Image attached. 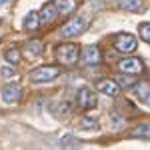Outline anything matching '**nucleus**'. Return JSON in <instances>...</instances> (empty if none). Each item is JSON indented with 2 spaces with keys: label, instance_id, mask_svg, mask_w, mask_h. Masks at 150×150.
<instances>
[{
  "label": "nucleus",
  "instance_id": "nucleus-1",
  "mask_svg": "<svg viewBox=\"0 0 150 150\" xmlns=\"http://www.w3.org/2000/svg\"><path fill=\"white\" fill-rule=\"evenodd\" d=\"M60 76V68L58 66H38V68L30 70L28 72V78L36 84H42V82H52L54 78Z\"/></svg>",
  "mask_w": 150,
  "mask_h": 150
},
{
  "label": "nucleus",
  "instance_id": "nucleus-2",
  "mask_svg": "<svg viewBox=\"0 0 150 150\" xmlns=\"http://www.w3.org/2000/svg\"><path fill=\"white\" fill-rule=\"evenodd\" d=\"M84 30H86V22H84V18L74 16V18H70V20H66V22L62 24L60 34H62V38H74V36L82 34Z\"/></svg>",
  "mask_w": 150,
  "mask_h": 150
},
{
  "label": "nucleus",
  "instance_id": "nucleus-3",
  "mask_svg": "<svg viewBox=\"0 0 150 150\" xmlns=\"http://www.w3.org/2000/svg\"><path fill=\"white\" fill-rule=\"evenodd\" d=\"M78 56H80V50H78L76 44H60V46L56 48V58L62 64H66V66L76 64Z\"/></svg>",
  "mask_w": 150,
  "mask_h": 150
},
{
  "label": "nucleus",
  "instance_id": "nucleus-4",
  "mask_svg": "<svg viewBox=\"0 0 150 150\" xmlns=\"http://www.w3.org/2000/svg\"><path fill=\"white\" fill-rule=\"evenodd\" d=\"M138 46V40H136V36L128 34V32H120V34L114 38V48L118 52H124V54H130V52H134Z\"/></svg>",
  "mask_w": 150,
  "mask_h": 150
},
{
  "label": "nucleus",
  "instance_id": "nucleus-5",
  "mask_svg": "<svg viewBox=\"0 0 150 150\" xmlns=\"http://www.w3.org/2000/svg\"><path fill=\"white\" fill-rule=\"evenodd\" d=\"M100 60H102V54H100V48L96 44H88V46L82 48L80 62L84 66H96V64H100Z\"/></svg>",
  "mask_w": 150,
  "mask_h": 150
},
{
  "label": "nucleus",
  "instance_id": "nucleus-6",
  "mask_svg": "<svg viewBox=\"0 0 150 150\" xmlns=\"http://www.w3.org/2000/svg\"><path fill=\"white\" fill-rule=\"evenodd\" d=\"M118 68L122 74H140L144 70V64L138 56H126L118 62Z\"/></svg>",
  "mask_w": 150,
  "mask_h": 150
},
{
  "label": "nucleus",
  "instance_id": "nucleus-7",
  "mask_svg": "<svg viewBox=\"0 0 150 150\" xmlns=\"http://www.w3.org/2000/svg\"><path fill=\"white\" fill-rule=\"evenodd\" d=\"M76 104L84 108V110H90L96 106V92L90 90V88H80L78 90V96H76Z\"/></svg>",
  "mask_w": 150,
  "mask_h": 150
},
{
  "label": "nucleus",
  "instance_id": "nucleus-8",
  "mask_svg": "<svg viewBox=\"0 0 150 150\" xmlns=\"http://www.w3.org/2000/svg\"><path fill=\"white\" fill-rule=\"evenodd\" d=\"M20 94H22V90H20L18 84H6V86L2 88L0 96H2V100L6 104H16L20 100Z\"/></svg>",
  "mask_w": 150,
  "mask_h": 150
},
{
  "label": "nucleus",
  "instance_id": "nucleus-9",
  "mask_svg": "<svg viewBox=\"0 0 150 150\" xmlns=\"http://www.w3.org/2000/svg\"><path fill=\"white\" fill-rule=\"evenodd\" d=\"M98 92H102L104 96H110V98H116L118 96V92H120V86H118V82L116 80H100L98 82Z\"/></svg>",
  "mask_w": 150,
  "mask_h": 150
},
{
  "label": "nucleus",
  "instance_id": "nucleus-10",
  "mask_svg": "<svg viewBox=\"0 0 150 150\" xmlns=\"http://www.w3.org/2000/svg\"><path fill=\"white\" fill-rule=\"evenodd\" d=\"M38 14H40V24H50L54 18H56L58 10H56V6H54V2H46Z\"/></svg>",
  "mask_w": 150,
  "mask_h": 150
},
{
  "label": "nucleus",
  "instance_id": "nucleus-11",
  "mask_svg": "<svg viewBox=\"0 0 150 150\" xmlns=\"http://www.w3.org/2000/svg\"><path fill=\"white\" fill-rule=\"evenodd\" d=\"M130 90H132V94L138 98L140 102H146L150 98V84L148 82H136V86H132Z\"/></svg>",
  "mask_w": 150,
  "mask_h": 150
},
{
  "label": "nucleus",
  "instance_id": "nucleus-12",
  "mask_svg": "<svg viewBox=\"0 0 150 150\" xmlns=\"http://www.w3.org/2000/svg\"><path fill=\"white\" fill-rule=\"evenodd\" d=\"M24 30H30V32H34V30H38L40 28V14L38 12H28L26 16H24Z\"/></svg>",
  "mask_w": 150,
  "mask_h": 150
},
{
  "label": "nucleus",
  "instance_id": "nucleus-13",
  "mask_svg": "<svg viewBox=\"0 0 150 150\" xmlns=\"http://www.w3.org/2000/svg\"><path fill=\"white\" fill-rule=\"evenodd\" d=\"M54 2V6H56L58 14H62V16H68L74 12L76 8V0H52Z\"/></svg>",
  "mask_w": 150,
  "mask_h": 150
},
{
  "label": "nucleus",
  "instance_id": "nucleus-14",
  "mask_svg": "<svg viewBox=\"0 0 150 150\" xmlns=\"http://www.w3.org/2000/svg\"><path fill=\"white\" fill-rule=\"evenodd\" d=\"M116 4L124 10H130V12H138L144 8V2L142 0H116Z\"/></svg>",
  "mask_w": 150,
  "mask_h": 150
},
{
  "label": "nucleus",
  "instance_id": "nucleus-15",
  "mask_svg": "<svg viewBox=\"0 0 150 150\" xmlns=\"http://www.w3.org/2000/svg\"><path fill=\"white\" fill-rule=\"evenodd\" d=\"M134 138H150V122H144V124H138L136 128H132L130 132Z\"/></svg>",
  "mask_w": 150,
  "mask_h": 150
},
{
  "label": "nucleus",
  "instance_id": "nucleus-16",
  "mask_svg": "<svg viewBox=\"0 0 150 150\" xmlns=\"http://www.w3.org/2000/svg\"><path fill=\"white\" fill-rule=\"evenodd\" d=\"M42 50H44V44H42L40 40H28V42H26V52L32 54V56L42 54Z\"/></svg>",
  "mask_w": 150,
  "mask_h": 150
},
{
  "label": "nucleus",
  "instance_id": "nucleus-17",
  "mask_svg": "<svg viewBox=\"0 0 150 150\" xmlns=\"http://www.w3.org/2000/svg\"><path fill=\"white\" fill-rule=\"evenodd\" d=\"M4 60H6L8 64H18V62H20V50H18V48H8V50H4Z\"/></svg>",
  "mask_w": 150,
  "mask_h": 150
},
{
  "label": "nucleus",
  "instance_id": "nucleus-18",
  "mask_svg": "<svg viewBox=\"0 0 150 150\" xmlns=\"http://www.w3.org/2000/svg\"><path fill=\"white\" fill-rule=\"evenodd\" d=\"M118 86H124V88H132V86H136V78L132 76V74H122V76H118Z\"/></svg>",
  "mask_w": 150,
  "mask_h": 150
},
{
  "label": "nucleus",
  "instance_id": "nucleus-19",
  "mask_svg": "<svg viewBox=\"0 0 150 150\" xmlns=\"http://www.w3.org/2000/svg\"><path fill=\"white\" fill-rule=\"evenodd\" d=\"M96 118L94 116H84V118H80V122H78V128H82V130H92V128H96Z\"/></svg>",
  "mask_w": 150,
  "mask_h": 150
},
{
  "label": "nucleus",
  "instance_id": "nucleus-20",
  "mask_svg": "<svg viewBox=\"0 0 150 150\" xmlns=\"http://www.w3.org/2000/svg\"><path fill=\"white\" fill-rule=\"evenodd\" d=\"M124 122H126V120H124V116H120L118 112H112V114H110V124H112V128L118 130V128L124 126Z\"/></svg>",
  "mask_w": 150,
  "mask_h": 150
},
{
  "label": "nucleus",
  "instance_id": "nucleus-21",
  "mask_svg": "<svg viewBox=\"0 0 150 150\" xmlns=\"http://www.w3.org/2000/svg\"><path fill=\"white\" fill-rule=\"evenodd\" d=\"M0 76H2V78H6V80H10V78L16 76V70L10 68V66H2V68H0Z\"/></svg>",
  "mask_w": 150,
  "mask_h": 150
},
{
  "label": "nucleus",
  "instance_id": "nucleus-22",
  "mask_svg": "<svg viewBox=\"0 0 150 150\" xmlns=\"http://www.w3.org/2000/svg\"><path fill=\"white\" fill-rule=\"evenodd\" d=\"M140 38L146 40V42H150V22H144L140 26Z\"/></svg>",
  "mask_w": 150,
  "mask_h": 150
},
{
  "label": "nucleus",
  "instance_id": "nucleus-23",
  "mask_svg": "<svg viewBox=\"0 0 150 150\" xmlns=\"http://www.w3.org/2000/svg\"><path fill=\"white\" fill-rule=\"evenodd\" d=\"M68 106H70L68 102H62V104H58V108H60V110H58V114H62V116H64V114H66V112L70 110Z\"/></svg>",
  "mask_w": 150,
  "mask_h": 150
},
{
  "label": "nucleus",
  "instance_id": "nucleus-24",
  "mask_svg": "<svg viewBox=\"0 0 150 150\" xmlns=\"http://www.w3.org/2000/svg\"><path fill=\"white\" fill-rule=\"evenodd\" d=\"M4 4H8V0H0V8H2Z\"/></svg>",
  "mask_w": 150,
  "mask_h": 150
},
{
  "label": "nucleus",
  "instance_id": "nucleus-25",
  "mask_svg": "<svg viewBox=\"0 0 150 150\" xmlns=\"http://www.w3.org/2000/svg\"><path fill=\"white\" fill-rule=\"evenodd\" d=\"M146 106H148V108H150V98H148V100H146Z\"/></svg>",
  "mask_w": 150,
  "mask_h": 150
}]
</instances>
